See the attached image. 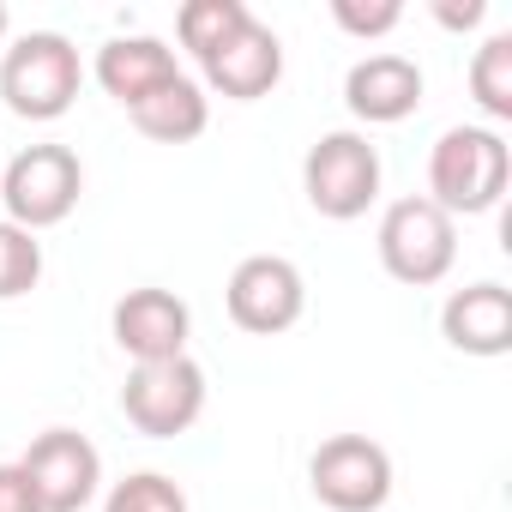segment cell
<instances>
[{
  "mask_svg": "<svg viewBox=\"0 0 512 512\" xmlns=\"http://www.w3.org/2000/svg\"><path fill=\"white\" fill-rule=\"evenodd\" d=\"M512 151L494 127H446L428 151V199L446 217H482L506 199Z\"/></svg>",
  "mask_w": 512,
  "mask_h": 512,
  "instance_id": "6da1fadb",
  "label": "cell"
},
{
  "mask_svg": "<svg viewBox=\"0 0 512 512\" xmlns=\"http://www.w3.org/2000/svg\"><path fill=\"white\" fill-rule=\"evenodd\" d=\"M85 67L61 31H31L0 55V97L19 121H61L79 103Z\"/></svg>",
  "mask_w": 512,
  "mask_h": 512,
  "instance_id": "7a4b0ae2",
  "label": "cell"
},
{
  "mask_svg": "<svg viewBox=\"0 0 512 512\" xmlns=\"http://www.w3.org/2000/svg\"><path fill=\"white\" fill-rule=\"evenodd\" d=\"M374 241H380V266H386V278H398V284H410V290L440 284V278L452 272V260H458V223H452L428 193L392 199Z\"/></svg>",
  "mask_w": 512,
  "mask_h": 512,
  "instance_id": "3957f363",
  "label": "cell"
},
{
  "mask_svg": "<svg viewBox=\"0 0 512 512\" xmlns=\"http://www.w3.org/2000/svg\"><path fill=\"white\" fill-rule=\"evenodd\" d=\"M85 193V169L67 145H31L13 163H0V205H7V223L19 229H55L73 217Z\"/></svg>",
  "mask_w": 512,
  "mask_h": 512,
  "instance_id": "277c9868",
  "label": "cell"
},
{
  "mask_svg": "<svg viewBox=\"0 0 512 512\" xmlns=\"http://www.w3.org/2000/svg\"><path fill=\"white\" fill-rule=\"evenodd\" d=\"M302 193L320 217L356 223L380 199V151L368 145V133H320L302 157Z\"/></svg>",
  "mask_w": 512,
  "mask_h": 512,
  "instance_id": "5b68a950",
  "label": "cell"
},
{
  "mask_svg": "<svg viewBox=\"0 0 512 512\" xmlns=\"http://www.w3.org/2000/svg\"><path fill=\"white\" fill-rule=\"evenodd\" d=\"M121 410L139 434L151 440H175L205 416V368L193 356H169V362H133L127 386H121Z\"/></svg>",
  "mask_w": 512,
  "mask_h": 512,
  "instance_id": "8992f818",
  "label": "cell"
},
{
  "mask_svg": "<svg viewBox=\"0 0 512 512\" xmlns=\"http://www.w3.org/2000/svg\"><path fill=\"white\" fill-rule=\"evenodd\" d=\"M308 488L332 512H380L392 500V458L368 434H332L308 458Z\"/></svg>",
  "mask_w": 512,
  "mask_h": 512,
  "instance_id": "52a82bcc",
  "label": "cell"
},
{
  "mask_svg": "<svg viewBox=\"0 0 512 512\" xmlns=\"http://www.w3.org/2000/svg\"><path fill=\"white\" fill-rule=\"evenodd\" d=\"M223 302H229V320H235L241 332L278 338V332H290V326L302 320L308 284H302V272L284 260V253H253V260H241V266L229 272Z\"/></svg>",
  "mask_w": 512,
  "mask_h": 512,
  "instance_id": "ba28073f",
  "label": "cell"
},
{
  "mask_svg": "<svg viewBox=\"0 0 512 512\" xmlns=\"http://www.w3.org/2000/svg\"><path fill=\"white\" fill-rule=\"evenodd\" d=\"M25 476L43 500V512H85L97 500V482H103V458L85 434L73 428H43L31 446H25Z\"/></svg>",
  "mask_w": 512,
  "mask_h": 512,
  "instance_id": "9c48e42d",
  "label": "cell"
},
{
  "mask_svg": "<svg viewBox=\"0 0 512 512\" xmlns=\"http://www.w3.org/2000/svg\"><path fill=\"white\" fill-rule=\"evenodd\" d=\"M109 332L115 344L133 356V362H169V356H187V332H193V314L175 290H127L109 314Z\"/></svg>",
  "mask_w": 512,
  "mask_h": 512,
  "instance_id": "30bf717a",
  "label": "cell"
},
{
  "mask_svg": "<svg viewBox=\"0 0 512 512\" xmlns=\"http://www.w3.org/2000/svg\"><path fill=\"white\" fill-rule=\"evenodd\" d=\"M199 73H205V85H211L217 97H229V103H260V97L284 79V43H278L272 25L247 19L217 55L199 61Z\"/></svg>",
  "mask_w": 512,
  "mask_h": 512,
  "instance_id": "8fae6325",
  "label": "cell"
},
{
  "mask_svg": "<svg viewBox=\"0 0 512 512\" xmlns=\"http://www.w3.org/2000/svg\"><path fill=\"white\" fill-rule=\"evenodd\" d=\"M344 103L368 127H398L422 109V67L404 55H368L344 73Z\"/></svg>",
  "mask_w": 512,
  "mask_h": 512,
  "instance_id": "7c38bea8",
  "label": "cell"
},
{
  "mask_svg": "<svg viewBox=\"0 0 512 512\" xmlns=\"http://www.w3.org/2000/svg\"><path fill=\"white\" fill-rule=\"evenodd\" d=\"M440 338L464 356H506L512 350V290L506 284H470L452 290L440 308Z\"/></svg>",
  "mask_w": 512,
  "mask_h": 512,
  "instance_id": "4fadbf2b",
  "label": "cell"
},
{
  "mask_svg": "<svg viewBox=\"0 0 512 512\" xmlns=\"http://www.w3.org/2000/svg\"><path fill=\"white\" fill-rule=\"evenodd\" d=\"M169 79H181V67H175V49H169L163 37H109V43L97 49V85H103L121 109L145 103V97L163 91Z\"/></svg>",
  "mask_w": 512,
  "mask_h": 512,
  "instance_id": "5bb4252c",
  "label": "cell"
},
{
  "mask_svg": "<svg viewBox=\"0 0 512 512\" xmlns=\"http://www.w3.org/2000/svg\"><path fill=\"white\" fill-rule=\"evenodd\" d=\"M133 115V127L145 133V139H157V145H193L205 127H211V97H205V85L199 79H169L163 91H151L145 103H133L127 109Z\"/></svg>",
  "mask_w": 512,
  "mask_h": 512,
  "instance_id": "9a60e30c",
  "label": "cell"
},
{
  "mask_svg": "<svg viewBox=\"0 0 512 512\" xmlns=\"http://www.w3.org/2000/svg\"><path fill=\"white\" fill-rule=\"evenodd\" d=\"M247 19H253L247 0H187V7L175 13V37H181V49H187L193 61H205V55H217Z\"/></svg>",
  "mask_w": 512,
  "mask_h": 512,
  "instance_id": "2e32d148",
  "label": "cell"
},
{
  "mask_svg": "<svg viewBox=\"0 0 512 512\" xmlns=\"http://www.w3.org/2000/svg\"><path fill=\"white\" fill-rule=\"evenodd\" d=\"M470 97L488 121H512V37L494 31L470 61Z\"/></svg>",
  "mask_w": 512,
  "mask_h": 512,
  "instance_id": "e0dca14e",
  "label": "cell"
},
{
  "mask_svg": "<svg viewBox=\"0 0 512 512\" xmlns=\"http://www.w3.org/2000/svg\"><path fill=\"white\" fill-rule=\"evenodd\" d=\"M43 278V241L19 223H0V302L31 296Z\"/></svg>",
  "mask_w": 512,
  "mask_h": 512,
  "instance_id": "ac0fdd59",
  "label": "cell"
},
{
  "mask_svg": "<svg viewBox=\"0 0 512 512\" xmlns=\"http://www.w3.org/2000/svg\"><path fill=\"white\" fill-rule=\"evenodd\" d=\"M103 512H187V494H181L175 476H163V470H139V476H127V482L109 488Z\"/></svg>",
  "mask_w": 512,
  "mask_h": 512,
  "instance_id": "d6986e66",
  "label": "cell"
},
{
  "mask_svg": "<svg viewBox=\"0 0 512 512\" xmlns=\"http://www.w3.org/2000/svg\"><path fill=\"white\" fill-rule=\"evenodd\" d=\"M332 25L368 43V37L398 31L404 25V7H398V0H332Z\"/></svg>",
  "mask_w": 512,
  "mask_h": 512,
  "instance_id": "ffe728a7",
  "label": "cell"
},
{
  "mask_svg": "<svg viewBox=\"0 0 512 512\" xmlns=\"http://www.w3.org/2000/svg\"><path fill=\"white\" fill-rule=\"evenodd\" d=\"M0 512H43V500H37L31 476H25V464H0Z\"/></svg>",
  "mask_w": 512,
  "mask_h": 512,
  "instance_id": "44dd1931",
  "label": "cell"
},
{
  "mask_svg": "<svg viewBox=\"0 0 512 512\" xmlns=\"http://www.w3.org/2000/svg\"><path fill=\"white\" fill-rule=\"evenodd\" d=\"M434 19H440L446 31H476V25L488 19V7H482V0H464V7H452V0H434Z\"/></svg>",
  "mask_w": 512,
  "mask_h": 512,
  "instance_id": "7402d4cb",
  "label": "cell"
},
{
  "mask_svg": "<svg viewBox=\"0 0 512 512\" xmlns=\"http://www.w3.org/2000/svg\"><path fill=\"white\" fill-rule=\"evenodd\" d=\"M7 25H13V19H7V7H0V43H7Z\"/></svg>",
  "mask_w": 512,
  "mask_h": 512,
  "instance_id": "603a6c76",
  "label": "cell"
}]
</instances>
